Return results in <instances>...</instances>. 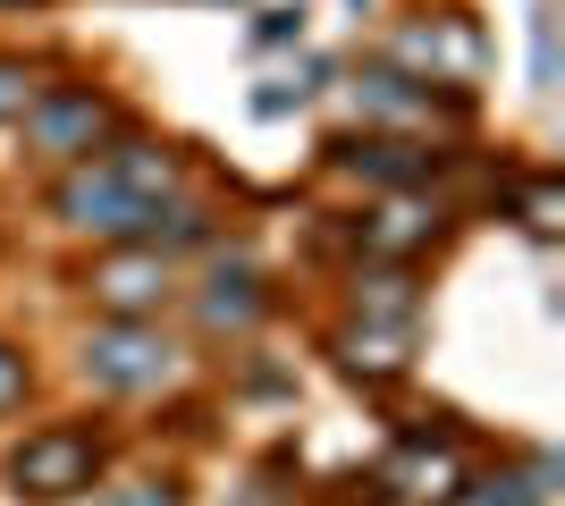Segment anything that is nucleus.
<instances>
[{"label": "nucleus", "instance_id": "nucleus-1", "mask_svg": "<svg viewBox=\"0 0 565 506\" xmlns=\"http://www.w3.org/2000/svg\"><path fill=\"white\" fill-rule=\"evenodd\" d=\"M18 482L34 489V498H68V489L94 482V439L85 431H43L18 448Z\"/></svg>", "mask_w": 565, "mask_h": 506}, {"label": "nucleus", "instance_id": "nucleus-2", "mask_svg": "<svg viewBox=\"0 0 565 506\" xmlns=\"http://www.w3.org/2000/svg\"><path fill=\"white\" fill-rule=\"evenodd\" d=\"M102 119H110V110H102L94 94H60V101H51V119H43V144L68 152L76 136H85V127H102Z\"/></svg>", "mask_w": 565, "mask_h": 506}, {"label": "nucleus", "instance_id": "nucleus-3", "mask_svg": "<svg viewBox=\"0 0 565 506\" xmlns=\"http://www.w3.org/2000/svg\"><path fill=\"white\" fill-rule=\"evenodd\" d=\"M152 288H161V279H152L143 262H127V270H110V279H102V295H110V304H152Z\"/></svg>", "mask_w": 565, "mask_h": 506}, {"label": "nucleus", "instance_id": "nucleus-4", "mask_svg": "<svg viewBox=\"0 0 565 506\" xmlns=\"http://www.w3.org/2000/svg\"><path fill=\"white\" fill-rule=\"evenodd\" d=\"M102 372H110V380H143V372H152V363H143V337H110V346H102Z\"/></svg>", "mask_w": 565, "mask_h": 506}, {"label": "nucleus", "instance_id": "nucleus-5", "mask_svg": "<svg viewBox=\"0 0 565 506\" xmlns=\"http://www.w3.org/2000/svg\"><path fill=\"white\" fill-rule=\"evenodd\" d=\"M25 101H34V68L0 60V119H9V110H25Z\"/></svg>", "mask_w": 565, "mask_h": 506}, {"label": "nucleus", "instance_id": "nucleus-6", "mask_svg": "<svg viewBox=\"0 0 565 506\" xmlns=\"http://www.w3.org/2000/svg\"><path fill=\"white\" fill-rule=\"evenodd\" d=\"M18 388H25V372H18V363H9V355H0V406H9Z\"/></svg>", "mask_w": 565, "mask_h": 506}, {"label": "nucleus", "instance_id": "nucleus-7", "mask_svg": "<svg viewBox=\"0 0 565 506\" xmlns=\"http://www.w3.org/2000/svg\"><path fill=\"white\" fill-rule=\"evenodd\" d=\"M127 506H169V498H127Z\"/></svg>", "mask_w": 565, "mask_h": 506}]
</instances>
